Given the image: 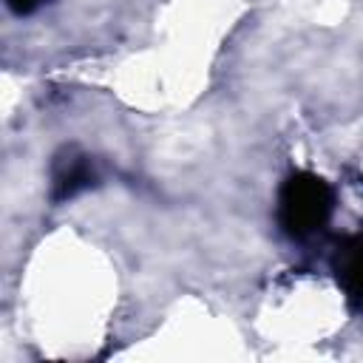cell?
Instances as JSON below:
<instances>
[{
    "label": "cell",
    "mask_w": 363,
    "mask_h": 363,
    "mask_svg": "<svg viewBox=\"0 0 363 363\" xmlns=\"http://www.w3.org/2000/svg\"><path fill=\"white\" fill-rule=\"evenodd\" d=\"M94 184V170L88 156L65 150L62 156H57L54 170H51V196L54 201H65L71 196H77L79 190Z\"/></svg>",
    "instance_id": "7a4b0ae2"
},
{
    "label": "cell",
    "mask_w": 363,
    "mask_h": 363,
    "mask_svg": "<svg viewBox=\"0 0 363 363\" xmlns=\"http://www.w3.org/2000/svg\"><path fill=\"white\" fill-rule=\"evenodd\" d=\"M6 3H9L11 11H17V14H28V11H34L43 0H6Z\"/></svg>",
    "instance_id": "277c9868"
},
{
    "label": "cell",
    "mask_w": 363,
    "mask_h": 363,
    "mask_svg": "<svg viewBox=\"0 0 363 363\" xmlns=\"http://www.w3.org/2000/svg\"><path fill=\"white\" fill-rule=\"evenodd\" d=\"M332 267H335L337 284L346 289L349 301L357 303V309L363 312V235L346 238L337 247Z\"/></svg>",
    "instance_id": "3957f363"
},
{
    "label": "cell",
    "mask_w": 363,
    "mask_h": 363,
    "mask_svg": "<svg viewBox=\"0 0 363 363\" xmlns=\"http://www.w3.org/2000/svg\"><path fill=\"white\" fill-rule=\"evenodd\" d=\"M332 216V187L315 173H292L278 196L281 227L292 238L318 233Z\"/></svg>",
    "instance_id": "6da1fadb"
}]
</instances>
